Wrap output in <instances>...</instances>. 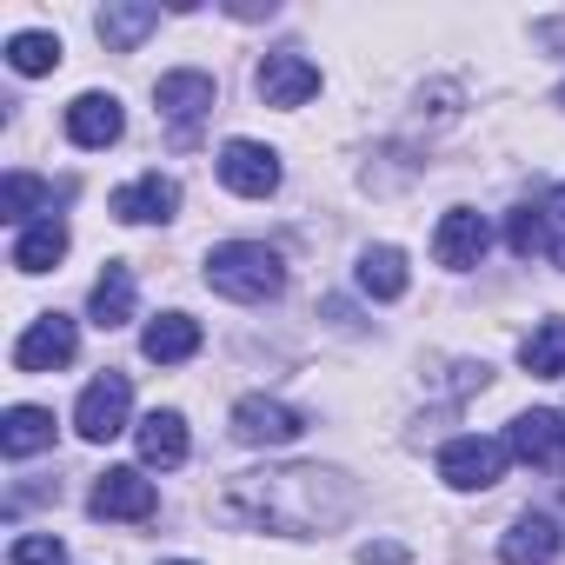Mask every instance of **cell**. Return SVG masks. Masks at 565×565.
Masks as SVG:
<instances>
[{"label":"cell","instance_id":"30","mask_svg":"<svg viewBox=\"0 0 565 565\" xmlns=\"http://www.w3.org/2000/svg\"><path fill=\"white\" fill-rule=\"evenodd\" d=\"M173 565H186V558H173Z\"/></svg>","mask_w":565,"mask_h":565},{"label":"cell","instance_id":"2","mask_svg":"<svg viewBox=\"0 0 565 565\" xmlns=\"http://www.w3.org/2000/svg\"><path fill=\"white\" fill-rule=\"evenodd\" d=\"M206 287L239 300V307H266L287 294V259H279L266 239H226L206 253Z\"/></svg>","mask_w":565,"mask_h":565},{"label":"cell","instance_id":"29","mask_svg":"<svg viewBox=\"0 0 565 565\" xmlns=\"http://www.w3.org/2000/svg\"><path fill=\"white\" fill-rule=\"evenodd\" d=\"M545 213H552V220H565V180H558V193L545 200Z\"/></svg>","mask_w":565,"mask_h":565},{"label":"cell","instance_id":"19","mask_svg":"<svg viewBox=\"0 0 565 565\" xmlns=\"http://www.w3.org/2000/svg\"><path fill=\"white\" fill-rule=\"evenodd\" d=\"M140 459L160 466V472H173V466L186 459V419H180L173 406H153V413L140 419Z\"/></svg>","mask_w":565,"mask_h":565},{"label":"cell","instance_id":"12","mask_svg":"<svg viewBox=\"0 0 565 565\" xmlns=\"http://www.w3.org/2000/svg\"><path fill=\"white\" fill-rule=\"evenodd\" d=\"M486 246H492V226H486V213H472V206H452V213L439 220V233H433V259L452 266V273L479 266Z\"/></svg>","mask_w":565,"mask_h":565},{"label":"cell","instance_id":"15","mask_svg":"<svg viewBox=\"0 0 565 565\" xmlns=\"http://www.w3.org/2000/svg\"><path fill=\"white\" fill-rule=\"evenodd\" d=\"M558 545H565V532H558L552 512H519L512 532L499 539V558H505V565H552Z\"/></svg>","mask_w":565,"mask_h":565},{"label":"cell","instance_id":"21","mask_svg":"<svg viewBox=\"0 0 565 565\" xmlns=\"http://www.w3.org/2000/svg\"><path fill=\"white\" fill-rule=\"evenodd\" d=\"M67 220L61 213H47V220H34V226H21V239H14V266L21 273H47V266H61V253H67Z\"/></svg>","mask_w":565,"mask_h":565},{"label":"cell","instance_id":"27","mask_svg":"<svg viewBox=\"0 0 565 565\" xmlns=\"http://www.w3.org/2000/svg\"><path fill=\"white\" fill-rule=\"evenodd\" d=\"M8 558H14V565H67V545H61L54 532H21Z\"/></svg>","mask_w":565,"mask_h":565},{"label":"cell","instance_id":"1","mask_svg":"<svg viewBox=\"0 0 565 565\" xmlns=\"http://www.w3.org/2000/svg\"><path fill=\"white\" fill-rule=\"evenodd\" d=\"M353 505H360V492L333 466H259V472L226 479V492H220V519L226 525L279 532V539L333 532V525L353 519Z\"/></svg>","mask_w":565,"mask_h":565},{"label":"cell","instance_id":"18","mask_svg":"<svg viewBox=\"0 0 565 565\" xmlns=\"http://www.w3.org/2000/svg\"><path fill=\"white\" fill-rule=\"evenodd\" d=\"M87 313H94V327H107V333L134 320V266L107 259V273L94 279V294H87Z\"/></svg>","mask_w":565,"mask_h":565},{"label":"cell","instance_id":"13","mask_svg":"<svg viewBox=\"0 0 565 565\" xmlns=\"http://www.w3.org/2000/svg\"><path fill=\"white\" fill-rule=\"evenodd\" d=\"M505 446H512V459H525V466H558V459H565V419L545 413V406H532V413H519V419L505 426Z\"/></svg>","mask_w":565,"mask_h":565},{"label":"cell","instance_id":"8","mask_svg":"<svg viewBox=\"0 0 565 565\" xmlns=\"http://www.w3.org/2000/svg\"><path fill=\"white\" fill-rule=\"evenodd\" d=\"M253 87H259V100H266V107H307V100L320 94V67H313L307 54H294V47H279V54H266V61H259Z\"/></svg>","mask_w":565,"mask_h":565},{"label":"cell","instance_id":"14","mask_svg":"<svg viewBox=\"0 0 565 565\" xmlns=\"http://www.w3.org/2000/svg\"><path fill=\"white\" fill-rule=\"evenodd\" d=\"M120 134H127V114H120L114 94H81V100L67 107V140H74V147L100 153V147H114Z\"/></svg>","mask_w":565,"mask_h":565},{"label":"cell","instance_id":"5","mask_svg":"<svg viewBox=\"0 0 565 565\" xmlns=\"http://www.w3.org/2000/svg\"><path fill=\"white\" fill-rule=\"evenodd\" d=\"M127 413H134V380H127V373H100V380L81 393L74 426H81V439L107 446V439H120V433H127Z\"/></svg>","mask_w":565,"mask_h":565},{"label":"cell","instance_id":"22","mask_svg":"<svg viewBox=\"0 0 565 565\" xmlns=\"http://www.w3.org/2000/svg\"><path fill=\"white\" fill-rule=\"evenodd\" d=\"M519 366L532 380H565V320H539L519 347Z\"/></svg>","mask_w":565,"mask_h":565},{"label":"cell","instance_id":"24","mask_svg":"<svg viewBox=\"0 0 565 565\" xmlns=\"http://www.w3.org/2000/svg\"><path fill=\"white\" fill-rule=\"evenodd\" d=\"M8 67H14V74H28V81H34V74H54V67H61V41H54V34H41V28H28V34H14V41H8Z\"/></svg>","mask_w":565,"mask_h":565},{"label":"cell","instance_id":"16","mask_svg":"<svg viewBox=\"0 0 565 565\" xmlns=\"http://www.w3.org/2000/svg\"><path fill=\"white\" fill-rule=\"evenodd\" d=\"M140 353H147L153 366H180V360H193V353H200V320H186V313H160V320H147Z\"/></svg>","mask_w":565,"mask_h":565},{"label":"cell","instance_id":"10","mask_svg":"<svg viewBox=\"0 0 565 565\" xmlns=\"http://www.w3.org/2000/svg\"><path fill=\"white\" fill-rule=\"evenodd\" d=\"M220 186L239 193V200H266L279 186V153L259 147V140H226L220 147Z\"/></svg>","mask_w":565,"mask_h":565},{"label":"cell","instance_id":"17","mask_svg":"<svg viewBox=\"0 0 565 565\" xmlns=\"http://www.w3.org/2000/svg\"><path fill=\"white\" fill-rule=\"evenodd\" d=\"M100 41H107V54H134L153 28H160V8H147V0H114V8H100Z\"/></svg>","mask_w":565,"mask_h":565},{"label":"cell","instance_id":"23","mask_svg":"<svg viewBox=\"0 0 565 565\" xmlns=\"http://www.w3.org/2000/svg\"><path fill=\"white\" fill-rule=\"evenodd\" d=\"M360 287L373 300H399L406 294V253L399 246H366L360 253Z\"/></svg>","mask_w":565,"mask_h":565},{"label":"cell","instance_id":"20","mask_svg":"<svg viewBox=\"0 0 565 565\" xmlns=\"http://www.w3.org/2000/svg\"><path fill=\"white\" fill-rule=\"evenodd\" d=\"M54 446V413L47 406H8V419H0V452L8 459H34Z\"/></svg>","mask_w":565,"mask_h":565},{"label":"cell","instance_id":"11","mask_svg":"<svg viewBox=\"0 0 565 565\" xmlns=\"http://www.w3.org/2000/svg\"><path fill=\"white\" fill-rule=\"evenodd\" d=\"M114 220H127V226H153V220H173L180 213V180H167V173H140V180H127V186H114Z\"/></svg>","mask_w":565,"mask_h":565},{"label":"cell","instance_id":"4","mask_svg":"<svg viewBox=\"0 0 565 565\" xmlns=\"http://www.w3.org/2000/svg\"><path fill=\"white\" fill-rule=\"evenodd\" d=\"M505 466H512V446H505V439L466 433V439H446V446H439V479H446L452 492H486V486L505 479Z\"/></svg>","mask_w":565,"mask_h":565},{"label":"cell","instance_id":"9","mask_svg":"<svg viewBox=\"0 0 565 565\" xmlns=\"http://www.w3.org/2000/svg\"><path fill=\"white\" fill-rule=\"evenodd\" d=\"M300 433H307V419H300L287 399L253 393V399L233 406V439H239V446H294Z\"/></svg>","mask_w":565,"mask_h":565},{"label":"cell","instance_id":"7","mask_svg":"<svg viewBox=\"0 0 565 565\" xmlns=\"http://www.w3.org/2000/svg\"><path fill=\"white\" fill-rule=\"evenodd\" d=\"M87 512H94V519H153V512H160V492H153L147 472H134V466H107V472L94 479Z\"/></svg>","mask_w":565,"mask_h":565},{"label":"cell","instance_id":"31","mask_svg":"<svg viewBox=\"0 0 565 565\" xmlns=\"http://www.w3.org/2000/svg\"><path fill=\"white\" fill-rule=\"evenodd\" d=\"M558 100H565V94H558Z\"/></svg>","mask_w":565,"mask_h":565},{"label":"cell","instance_id":"25","mask_svg":"<svg viewBox=\"0 0 565 565\" xmlns=\"http://www.w3.org/2000/svg\"><path fill=\"white\" fill-rule=\"evenodd\" d=\"M41 200H47V180L41 173H8V186H0V213H8L14 226H34Z\"/></svg>","mask_w":565,"mask_h":565},{"label":"cell","instance_id":"28","mask_svg":"<svg viewBox=\"0 0 565 565\" xmlns=\"http://www.w3.org/2000/svg\"><path fill=\"white\" fill-rule=\"evenodd\" d=\"M360 565H406V545H399V539H380V545H360Z\"/></svg>","mask_w":565,"mask_h":565},{"label":"cell","instance_id":"6","mask_svg":"<svg viewBox=\"0 0 565 565\" xmlns=\"http://www.w3.org/2000/svg\"><path fill=\"white\" fill-rule=\"evenodd\" d=\"M81 353V333L67 313H41L21 340H14V373H61Z\"/></svg>","mask_w":565,"mask_h":565},{"label":"cell","instance_id":"3","mask_svg":"<svg viewBox=\"0 0 565 565\" xmlns=\"http://www.w3.org/2000/svg\"><path fill=\"white\" fill-rule=\"evenodd\" d=\"M153 100H160V120L173 127V147H193L200 140V120L213 114V74L173 67V74L153 81Z\"/></svg>","mask_w":565,"mask_h":565},{"label":"cell","instance_id":"26","mask_svg":"<svg viewBox=\"0 0 565 565\" xmlns=\"http://www.w3.org/2000/svg\"><path fill=\"white\" fill-rule=\"evenodd\" d=\"M545 233H552V220H545V206H512V220H505V246H512L519 259H532V253H545Z\"/></svg>","mask_w":565,"mask_h":565}]
</instances>
